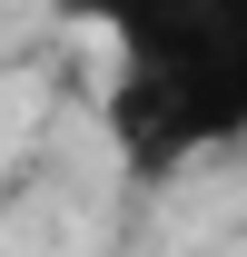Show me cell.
Returning <instances> with one entry per match:
<instances>
[{"mask_svg": "<svg viewBox=\"0 0 247 257\" xmlns=\"http://www.w3.org/2000/svg\"><path fill=\"white\" fill-rule=\"evenodd\" d=\"M109 30V139L139 178L247 139V0H79Z\"/></svg>", "mask_w": 247, "mask_h": 257, "instance_id": "cell-1", "label": "cell"}]
</instances>
